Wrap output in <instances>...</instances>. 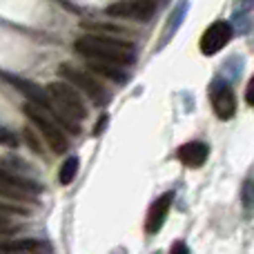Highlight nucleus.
Listing matches in <instances>:
<instances>
[{"mask_svg": "<svg viewBox=\"0 0 254 254\" xmlns=\"http://www.w3.org/2000/svg\"><path fill=\"white\" fill-rule=\"evenodd\" d=\"M212 110L221 121H230L237 114V96H234L232 87L228 83H216L210 92Z\"/></svg>", "mask_w": 254, "mask_h": 254, "instance_id": "9", "label": "nucleus"}, {"mask_svg": "<svg viewBox=\"0 0 254 254\" xmlns=\"http://www.w3.org/2000/svg\"><path fill=\"white\" fill-rule=\"evenodd\" d=\"M13 232H16V225H9V219H0V239L11 237Z\"/></svg>", "mask_w": 254, "mask_h": 254, "instance_id": "17", "label": "nucleus"}, {"mask_svg": "<svg viewBox=\"0 0 254 254\" xmlns=\"http://www.w3.org/2000/svg\"><path fill=\"white\" fill-rule=\"evenodd\" d=\"M40 185L34 181H27L22 176L13 174L7 165H0V194L9 198H18V201H27L29 196L40 194Z\"/></svg>", "mask_w": 254, "mask_h": 254, "instance_id": "6", "label": "nucleus"}, {"mask_svg": "<svg viewBox=\"0 0 254 254\" xmlns=\"http://www.w3.org/2000/svg\"><path fill=\"white\" fill-rule=\"evenodd\" d=\"M87 67L94 76H103V78H112L123 83L125 80V71L121 69V65H114V63H105V61H87Z\"/></svg>", "mask_w": 254, "mask_h": 254, "instance_id": "12", "label": "nucleus"}, {"mask_svg": "<svg viewBox=\"0 0 254 254\" xmlns=\"http://www.w3.org/2000/svg\"><path fill=\"white\" fill-rule=\"evenodd\" d=\"M20 254H34V252H20Z\"/></svg>", "mask_w": 254, "mask_h": 254, "instance_id": "20", "label": "nucleus"}, {"mask_svg": "<svg viewBox=\"0 0 254 254\" xmlns=\"http://www.w3.org/2000/svg\"><path fill=\"white\" fill-rule=\"evenodd\" d=\"M76 172H78V158L76 156H69L65 163L61 165V174H58V181H61L63 185H69L71 181H74Z\"/></svg>", "mask_w": 254, "mask_h": 254, "instance_id": "14", "label": "nucleus"}, {"mask_svg": "<svg viewBox=\"0 0 254 254\" xmlns=\"http://www.w3.org/2000/svg\"><path fill=\"white\" fill-rule=\"evenodd\" d=\"M0 145H7V147H16L18 145V138L2 125H0Z\"/></svg>", "mask_w": 254, "mask_h": 254, "instance_id": "16", "label": "nucleus"}, {"mask_svg": "<svg viewBox=\"0 0 254 254\" xmlns=\"http://www.w3.org/2000/svg\"><path fill=\"white\" fill-rule=\"evenodd\" d=\"M232 36H234V31L228 20H214L201 36V54H205V56L219 54L232 40Z\"/></svg>", "mask_w": 254, "mask_h": 254, "instance_id": "7", "label": "nucleus"}, {"mask_svg": "<svg viewBox=\"0 0 254 254\" xmlns=\"http://www.w3.org/2000/svg\"><path fill=\"white\" fill-rule=\"evenodd\" d=\"M170 254H190V250H188V246H185L183 241H176L174 246H172Z\"/></svg>", "mask_w": 254, "mask_h": 254, "instance_id": "19", "label": "nucleus"}, {"mask_svg": "<svg viewBox=\"0 0 254 254\" xmlns=\"http://www.w3.org/2000/svg\"><path fill=\"white\" fill-rule=\"evenodd\" d=\"M47 94L52 96V101L58 105V110L65 112L69 119L83 123V121L89 116L87 114V105L83 103L80 94L76 92L71 85H67L65 80H54V83H49L47 85Z\"/></svg>", "mask_w": 254, "mask_h": 254, "instance_id": "5", "label": "nucleus"}, {"mask_svg": "<svg viewBox=\"0 0 254 254\" xmlns=\"http://www.w3.org/2000/svg\"><path fill=\"white\" fill-rule=\"evenodd\" d=\"M74 47L87 61H105V63H114V65H129L134 61V47L129 43L107 38V36H96V34L80 36L74 43Z\"/></svg>", "mask_w": 254, "mask_h": 254, "instance_id": "1", "label": "nucleus"}, {"mask_svg": "<svg viewBox=\"0 0 254 254\" xmlns=\"http://www.w3.org/2000/svg\"><path fill=\"white\" fill-rule=\"evenodd\" d=\"M58 76H61L67 85H71L78 94H83V96H87L92 103H96V105H105L107 103L105 85H103L92 71H85V69H80V67L71 65V63H63V65L58 67Z\"/></svg>", "mask_w": 254, "mask_h": 254, "instance_id": "3", "label": "nucleus"}, {"mask_svg": "<svg viewBox=\"0 0 254 254\" xmlns=\"http://www.w3.org/2000/svg\"><path fill=\"white\" fill-rule=\"evenodd\" d=\"M40 241L36 239H4L0 241V254H20V252H36Z\"/></svg>", "mask_w": 254, "mask_h": 254, "instance_id": "13", "label": "nucleus"}, {"mask_svg": "<svg viewBox=\"0 0 254 254\" xmlns=\"http://www.w3.org/2000/svg\"><path fill=\"white\" fill-rule=\"evenodd\" d=\"M2 78L7 80V83H11L13 87L18 89V92H22L27 98H29V103H34V105H38L40 110H45L49 116H52L56 123L63 125V129L71 131V134H78L80 131V123L74 119H69V116L65 114V112L58 110V105L52 101V96L47 94V89L45 87H38L36 83H31V80H25V78H18V76H11V74H2Z\"/></svg>", "mask_w": 254, "mask_h": 254, "instance_id": "2", "label": "nucleus"}, {"mask_svg": "<svg viewBox=\"0 0 254 254\" xmlns=\"http://www.w3.org/2000/svg\"><path fill=\"white\" fill-rule=\"evenodd\" d=\"M207 154H210V147H207L205 143H201V140H190V143H185V145L179 147L181 163L188 165V167H192V170L201 167L203 163L207 161Z\"/></svg>", "mask_w": 254, "mask_h": 254, "instance_id": "11", "label": "nucleus"}, {"mask_svg": "<svg viewBox=\"0 0 254 254\" xmlns=\"http://www.w3.org/2000/svg\"><path fill=\"white\" fill-rule=\"evenodd\" d=\"M241 198H243V205H246V212H254V181L248 179L241 188Z\"/></svg>", "mask_w": 254, "mask_h": 254, "instance_id": "15", "label": "nucleus"}, {"mask_svg": "<svg viewBox=\"0 0 254 254\" xmlns=\"http://www.w3.org/2000/svg\"><path fill=\"white\" fill-rule=\"evenodd\" d=\"M22 112H25V116H29L31 123L40 129V136H43V140L49 145V147H52L54 154L67 152L69 143H67L65 129H63L61 123H56V121H54L47 112L40 110V107L34 105V103H25V105H22Z\"/></svg>", "mask_w": 254, "mask_h": 254, "instance_id": "4", "label": "nucleus"}, {"mask_svg": "<svg viewBox=\"0 0 254 254\" xmlns=\"http://www.w3.org/2000/svg\"><path fill=\"white\" fill-rule=\"evenodd\" d=\"M246 101H248V105L254 107V76L250 78V83H248V87H246Z\"/></svg>", "mask_w": 254, "mask_h": 254, "instance_id": "18", "label": "nucleus"}, {"mask_svg": "<svg viewBox=\"0 0 254 254\" xmlns=\"http://www.w3.org/2000/svg\"><path fill=\"white\" fill-rule=\"evenodd\" d=\"M156 11V0H121L107 7V13L127 20H149Z\"/></svg>", "mask_w": 254, "mask_h": 254, "instance_id": "8", "label": "nucleus"}, {"mask_svg": "<svg viewBox=\"0 0 254 254\" xmlns=\"http://www.w3.org/2000/svg\"><path fill=\"white\" fill-rule=\"evenodd\" d=\"M172 201H174V192H165L152 203V207L147 212V221H145V232L147 234H156L163 228V223L167 219V212L172 207Z\"/></svg>", "mask_w": 254, "mask_h": 254, "instance_id": "10", "label": "nucleus"}]
</instances>
